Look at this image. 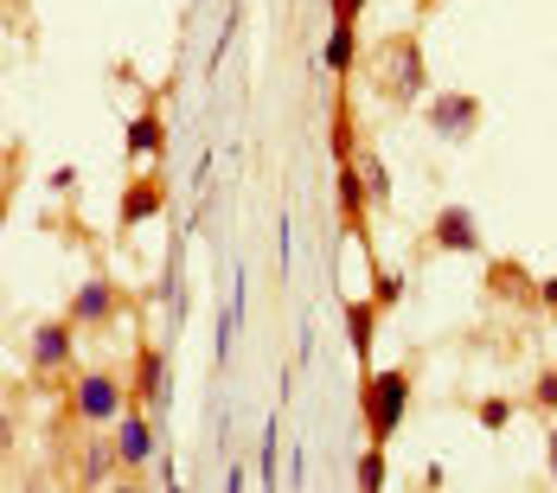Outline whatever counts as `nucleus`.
<instances>
[{
  "label": "nucleus",
  "instance_id": "b1692460",
  "mask_svg": "<svg viewBox=\"0 0 557 493\" xmlns=\"http://www.w3.org/2000/svg\"><path fill=\"white\" fill-rule=\"evenodd\" d=\"M359 13H366V0H327V20H346V26H359Z\"/></svg>",
  "mask_w": 557,
  "mask_h": 493
},
{
  "label": "nucleus",
  "instance_id": "6e6552de",
  "mask_svg": "<svg viewBox=\"0 0 557 493\" xmlns=\"http://www.w3.org/2000/svg\"><path fill=\"white\" fill-rule=\"evenodd\" d=\"M168 212V173H128L122 180V193H115V237H128V231H141L148 219H161Z\"/></svg>",
  "mask_w": 557,
  "mask_h": 493
},
{
  "label": "nucleus",
  "instance_id": "f257e3e1",
  "mask_svg": "<svg viewBox=\"0 0 557 493\" xmlns=\"http://www.w3.org/2000/svg\"><path fill=\"white\" fill-rule=\"evenodd\" d=\"M366 77H372V97H385L397 110H410V103H423V90H430V64H423V33L417 26H404V33H385L372 52H366Z\"/></svg>",
  "mask_w": 557,
  "mask_h": 493
},
{
  "label": "nucleus",
  "instance_id": "0eeeda50",
  "mask_svg": "<svg viewBox=\"0 0 557 493\" xmlns=\"http://www.w3.org/2000/svg\"><path fill=\"white\" fill-rule=\"evenodd\" d=\"M334 212H339V237H352V244H366V250H379L372 244V193H366V180H359V161H334Z\"/></svg>",
  "mask_w": 557,
  "mask_h": 493
},
{
  "label": "nucleus",
  "instance_id": "1a4fd4ad",
  "mask_svg": "<svg viewBox=\"0 0 557 493\" xmlns=\"http://www.w3.org/2000/svg\"><path fill=\"white\" fill-rule=\"evenodd\" d=\"M128 391H135V404H148L154 417H168V410H173V366H168V353H161L154 340H135Z\"/></svg>",
  "mask_w": 557,
  "mask_h": 493
},
{
  "label": "nucleus",
  "instance_id": "a878e982",
  "mask_svg": "<svg viewBox=\"0 0 557 493\" xmlns=\"http://www.w3.org/2000/svg\"><path fill=\"white\" fill-rule=\"evenodd\" d=\"M545 461H552V488H557V417H552V430H545Z\"/></svg>",
  "mask_w": 557,
  "mask_h": 493
},
{
  "label": "nucleus",
  "instance_id": "2eb2a0df",
  "mask_svg": "<svg viewBox=\"0 0 557 493\" xmlns=\"http://www.w3.org/2000/svg\"><path fill=\"white\" fill-rule=\"evenodd\" d=\"M487 295L494 301H539V282H532V270L525 263H487Z\"/></svg>",
  "mask_w": 557,
  "mask_h": 493
},
{
  "label": "nucleus",
  "instance_id": "cd10ccee",
  "mask_svg": "<svg viewBox=\"0 0 557 493\" xmlns=\"http://www.w3.org/2000/svg\"><path fill=\"white\" fill-rule=\"evenodd\" d=\"M436 7H443V0H417V26H423V20H430Z\"/></svg>",
  "mask_w": 557,
  "mask_h": 493
},
{
  "label": "nucleus",
  "instance_id": "9d476101",
  "mask_svg": "<svg viewBox=\"0 0 557 493\" xmlns=\"http://www.w3.org/2000/svg\"><path fill=\"white\" fill-rule=\"evenodd\" d=\"M423 250H436V257H487V231L468 206H443L423 231Z\"/></svg>",
  "mask_w": 557,
  "mask_h": 493
},
{
  "label": "nucleus",
  "instance_id": "5701e85b",
  "mask_svg": "<svg viewBox=\"0 0 557 493\" xmlns=\"http://www.w3.org/2000/svg\"><path fill=\"white\" fill-rule=\"evenodd\" d=\"M263 488H276L282 474H276V423H270V436H263V474H257Z\"/></svg>",
  "mask_w": 557,
  "mask_h": 493
},
{
  "label": "nucleus",
  "instance_id": "aec40b11",
  "mask_svg": "<svg viewBox=\"0 0 557 493\" xmlns=\"http://www.w3.org/2000/svg\"><path fill=\"white\" fill-rule=\"evenodd\" d=\"M327 135H334V161H352L359 155V141H352V103L346 97L327 110Z\"/></svg>",
  "mask_w": 557,
  "mask_h": 493
},
{
  "label": "nucleus",
  "instance_id": "393cba45",
  "mask_svg": "<svg viewBox=\"0 0 557 493\" xmlns=\"http://www.w3.org/2000/svg\"><path fill=\"white\" fill-rule=\"evenodd\" d=\"M443 481H448V474H443V461H423V493H436Z\"/></svg>",
  "mask_w": 557,
  "mask_h": 493
},
{
  "label": "nucleus",
  "instance_id": "20e7f679",
  "mask_svg": "<svg viewBox=\"0 0 557 493\" xmlns=\"http://www.w3.org/2000/svg\"><path fill=\"white\" fill-rule=\"evenodd\" d=\"M77 321L71 315H58V321H33V333H26V372L33 379H64V372H77Z\"/></svg>",
  "mask_w": 557,
  "mask_h": 493
},
{
  "label": "nucleus",
  "instance_id": "4be33fe9",
  "mask_svg": "<svg viewBox=\"0 0 557 493\" xmlns=\"http://www.w3.org/2000/svg\"><path fill=\"white\" fill-rule=\"evenodd\" d=\"M372 301H379V308H397V301H404V275L397 270H385V263H372Z\"/></svg>",
  "mask_w": 557,
  "mask_h": 493
},
{
  "label": "nucleus",
  "instance_id": "f3484780",
  "mask_svg": "<svg viewBox=\"0 0 557 493\" xmlns=\"http://www.w3.org/2000/svg\"><path fill=\"white\" fill-rule=\"evenodd\" d=\"M519 410H532V417H557V366H539L532 384H525V397H519Z\"/></svg>",
  "mask_w": 557,
  "mask_h": 493
},
{
  "label": "nucleus",
  "instance_id": "a211bd4d",
  "mask_svg": "<svg viewBox=\"0 0 557 493\" xmlns=\"http://www.w3.org/2000/svg\"><path fill=\"white\" fill-rule=\"evenodd\" d=\"M352 161H359V180H366L372 206H379V212H391V173H385V155H379V148H359Z\"/></svg>",
  "mask_w": 557,
  "mask_h": 493
},
{
  "label": "nucleus",
  "instance_id": "bb28decb",
  "mask_svg": "<svg viewBox=\"0 0 557 493\" xmlns=\"http://www.w3.org/2000/svg\"><path fill=\"white\" fill-rule=\"evenodd\" d=\"M539 301H545V308L557 315V275H545V282H539Z\"/></svg>",
  "mask_w": 557,
  "mask_h": 493
},
{
  "label": "nucleus",
  "instance_id": "7ed1b4c3",
  "mask_svg": "<svg viewBox=\"0 0 557 493\" xmlns=\"http://www.w3.org/2000/svg\"><path fill=\"white\" fill-rule=\"evenodd\" d=\"M404 410H410V366H391V372H359V423L366 442H391L404 430Z\"/></svg>",
  "mask_w": 557,
  "mask_h": 493
},
{
  "label": "nucleus",
  "instance_id": "dca6fc26",
  "mask_svg": "<svg viewBox=\"0 0 557 493\" xmlns=\"http://www.w3.org/2000/svg\"><path fill=\"white\" fill-rule=\"evenodd\" d=\"M321 64H327V77H352L359 71V26L334 20L327 26V46H321Z\"/></svg>",
  "mask_w": 557,
  "mask_h": 493
},
{
  "label": "nucleus",
  "instance_id": "f8f14e48",
  "mask_svg": "<svg viewBox=\"0 0 557 493\" xmlns=\"http://www.w3.org/2000/svg\"><path fill=\"white\" fill-rule=\"evenodd\" d=\"M122 155H128V161H161V155H168V115H161V103H141V110L128 115Z\"/></svg>",
  "mask_w": 557,
  "mask_h": 493
},
{
  "label": "nucleus",
  "instance_id": "4468645a",
  "mask_svg": "<svg viewBox=\"0 0 557 493\" xmlns=\"http://www.w3.org/2000/svg\"><path fill=\"white\" fill-rule=\"evenodd\" d=\"M110 474H122V448H115V430H90L84 455H77V488H110Z\"/></svg>",
  "mask_w": 557,
  "mask_h": 493
},
{
  "label": "nucleus",
  "instance_id": "6ab92c4d",
  "mask_svg": "<svg viewBox=\"0 0 557 493\" xmlns=\"http://www.w3.org/2000/svg\"><path fill=\"white\" fill-rule=\"evenodd\" d=\"M385 481H391L385 442H366V455H359V468H352V488L359 493H385Z\"/></svg>",
  "mask_w": 557,
  "mask_h": 493
},
{
  "label": "nucleus",
  "instance_id": "ddd939ff",
  "mask_svg": "<svg viewBox=\"0 0 557 493\" xmlns=\"http://www.w3.org/2000/svg\"><path fill=\"white\" fill-rule=\"evenodd\" d=\"M379 301L366 295V301H339V321H346V346H352V359H359V372H372V346H379Z\"/></svg>",
  "mask_w": 557,
  "mask_h": 493
},
{
  "label": "nucleus",
  "instance_id": "423d86ee",
  "mask_svg": "<svg viewBox=\"0 0 557 493\" xmlns=\"http://www.w3.org/2000/svg\"><path fill=\"white\" fill-rule=\"evenodd\" d=\"M122 308H128V288H122L110 270H90L84 282H77V295L64 301V315H71L84 333H103L110 321H122Z\"/></svg>",
  "mask_w": 557,
  "mask_h": 493
},
{
  "label": "nucleus",
  "instance_id": "9b49d317",
  "mask_svg": "<svg viewBox=\"0 0 557 493\" xmlns=\"http://www.w3.org/2000/svg\"><path fill=\"white\" fill-rule=\"evenodd\" d=\"M110 430H115V448H122V468H128V474H141V468L154 461V430H161V417H154L148 404H135V397H128V410L115 417Z\"/></svg>",
  "mask_w": 557,
  "mask_h": 493
},
{
  "label": "nucleus",
  "instance_id": "412c9836",
  "mask_svg": "<svg viewBox=\"0 0 557 493\" xmlns=\"http://www.w3.org/2000/svg\"><path fill=\"white\" fill-rule=\"evenodd\" d=\"M512 417H519V397H481V404H474V423H481L487 436H500Z\"/></svg>",
  "mask_w": 557,
  "mask_h": 493
},
{
  "label": "nucleus",
  "instance_id": "f03ea898",
  "mask_svg": "<svg viewBox=\"0 0 557 493\" xmlns=\"http://www.w3.org/2000/svg\"><path fill=\"white\" fill-rule=\"evenodd\" d=\"M128 366H90V372H71V391H64V404H71V417L84 423V430H110L115 417L128 410Z\"/></svg>",
  "mask_w": 557,
  "mask_h": 493
},
{
  "label": "nucleus",
  "instance_id": "39448f33",
  "mask_svg": "<svg viewBox=\"0 0 557 493\" xmlns=\"http://www.w3.org/2000/svg\"><path fill=\"white\" fill-rule=\"evenodd\" d=\"M481 122H487V103H481L474 90H430V103H423V128H430L436 141H448V148L474 141Z\"/></svg>",
  "mask_w": 557,
  "mask_h": 493
}]
</instances>
